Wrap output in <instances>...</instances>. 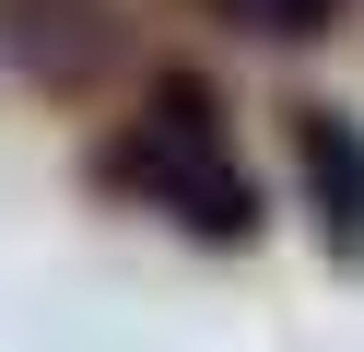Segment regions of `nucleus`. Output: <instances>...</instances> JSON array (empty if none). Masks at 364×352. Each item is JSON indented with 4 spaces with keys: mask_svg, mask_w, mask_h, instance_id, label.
<instances>
[{
    "mask_svg": "<svg viewBox=\"0 0 364 352\" xmlns=\"http://www.w3.org/2000/svg\"><path fill=\"white\" fill-rule=\"evenodd\" d=\"M95 188L153 211V223H176L188 247H223V258L259 247V223H270L259 176L235 153V106H223L212 70H153L141 106L95 141Z\"/></svg>",
    "mask_w": 364,
    "mask_h": 352,
    "instance_id": "obj_1",
    "label": "nucleus"
},
{
    "mask_svg": "<svg viewBox=\"0 0 364 352\" xmlns=\"http://www.w3.org/2000/svg\"><path fill=\"white\" fill-rule=\"evenodd\" d=\"M282 141H294V188H306L317 258H329L341 282H364V117L329 106V94H294Z\"/></svg>",
    "mask_w": 364,
    "mask_h": 352,
    "instance_id": "obj_3",
    "label": "nucleus"
},
{
    "mask_svg": "<svg viewBox=\"0 0 364 352\" xmlns=\"http://www.w3.org/2000/svg\"><path fill=\"white\" fill-rule=\"evenodd\" d=\"M0 70L48 106H82L129 70V0H0Z\"/></svg>",
    "mask_w": 364,
    "mask_h": 352,
    "instance_id": "obj_2",
    "label": "nucleus"
}]
</instances>
